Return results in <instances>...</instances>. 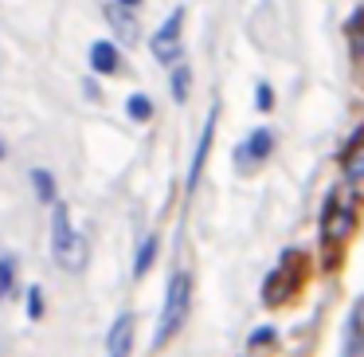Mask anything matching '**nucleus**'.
Returning <instances> with one entry per match:
<instances>
[{
  "instance_id": "3",
  "label": "nucleus",
  "mask_w": 364,
  "mask_h": 357,
  "mask_svg": "<svg viewBox=\"0 0 364 357\" xmlns=\"http://www.w3.org/2000/svg\"><path fill=\"white\" fill-rule=\"evenodd\" d=\"M321 220H325L321 224V239L337 247V244H345V239L353 236V228H356V205H353V200H341L337 192H333Z\"/></svg>"
},
{
  "instance_id": "13",
  "label": "nucleus",
  "mask_w": 364,
  "mask_h": 357,
  "mask_svg": "<svg viewBox=\"0 0 364 357\" xmlns=\"http://www.w3.org/2000/svg\"><path fill=\"white\" fill-rule=\"evenodd\" d=\"M12 286H16V255L0 252V299H9Z\"/></svg>"
},
{
  "instance_id": "20",
  "label": "nucleus",
  "mask_w": 364,
  "mask_h": 357,
  "mask_svg": "<svg viewBox=\"0 0 364 357\" xmlns=\"http://www.w3.org/2000/svg\"><path fill=\"white\" fill-rule=\"evenodd\" d=\"M0 157H4V145H0Z\"/></svg>"
},
{
  "instance_id": "12",
  "label": "nucleus",
  "mask_w": 364,
  "mask_h": 357,
  "mask_svg": "<svg viewBox=\"0 0 364 357\" xmlns=\"http://www.w3.org/2000/svg\"><path fill=\"white\" fill-rule=\"evenodd\" d=\"M168 87H173V98H176V103H188V90H192V71H188V63H176V67H173V79H168Z\"/></svg>"
},
{
  "instance_id": "17",
  "label": "nucleus",
  "mask_w": 364,
  "mask_h": 357,
  "mask_svg": "<svg viewBox=\"0 0 364 357\" xmlns=\"http://www.w3.org/2000/svg\"><path fill=\"white\" fill-rule=\"evenodd\" d=\"M255 106H259V110H270V106H274V90H270L267 83L255 87Z\"/></svg>"
},
{
  "instance_id": "4",
  "label": "nucleus",
  "mask_w": 364,
  "mask_h": 357,
  "mask_svg": "<svg viewBox=\"0 0 364 357\" xmlns=\"http://www.w3.org/2000/svg\"><path fill=\"white\" fill-rule=\"evenodd\" d=\"M298 283H301V271H294V252H286L282 263H278V267L267 275L262 302H270V306H282V302L290 299L294 291H298Z\"/></svg>"
},
{
  "instance_id": "9",
  "label": "nucleus",
  "mask_w": 364,
  "mask_h": 357,
  "mask_svg": "<svg viewBox=\"0 0 364 357\" xmlns=\"http://www.w3.org/2000/svg\"><path fill=\"white\" fill-rule=\"evenodd\" d=\"M212 138H215V110L208 114V126H204V134H200L196 157H192V169H188V189H196V185H200V173H204V157H208V150H212Z\"/></svg>"
},
{
  "instance_id": "16",
  "label": "nucleus",
  "mask_w": 364,
  "mask_h": 357,
  "mask_svg": "<svg viewBox=\"0 0 364 357\" xmlns=\"http://www.w3.org/2000/svg\"><path fill=\"white\" fill-rule=\"evenodd\" d=\"M274 338H278V333H274V326H259V330L251 333V341H247V346H251V349H262L267 341H274Z\"/></svg>"
},
{
  "instance_id": "11",
  "label": "nucleus",
  "mask_w": 364,
  "mask_h": 357,
  "mask_svg": "<svg viewBox=\"0 0 364 357\" xmlns=\"http://www.w3.org/2000/svg\"><path fill=\"white\" fill-rule=\"evenodd\" d=\"M157 259V236H145L141 247H137V259H134V279H145V271L153 267Z\"/></svg>"
},
{
  "instance_id": "14",
  "label": "nucleus",
  "mask_w": 364,
  "mask_h": 357,
  "mask_svg": "<svg viewBox=\"0 0 364 357\" xmlns=\"http://www.w3.org/2000/svg\"><path fill=\"white\" fill-rule=\"evenodd\" d=\"M345 177H348V185L364 181V145H353V150L345 153Z\"/></svg>"
},
{
  "instance_id": "19",
  "label": "nucleus",
  "mask_w": 364,
  "mask_h": 357,
  "mask_svg": "<svg viewBox=\"0 0 364 357\" xmlns=\"http://www.w3.org/2000/svg\"><path fill=\"white\" fill-rule=\"evenodd\" d=\"M122 9H137V4H141V0H118Z\"/></svg>"
},
{
  "instance_id": "1",
  "label": "nucleus",
  "mask_w": 364,
  "mask_h": 357,
  "mask_svg": "<svg viewBox=\"0 0 364 357\" xmlns=\"http://www.w3.org/2000/svg\"><path fill=\"white\" fill-rule=\"evenodd\" d=\"M188 310H192V275L188 271H176V275L168 279L165 306H161V322H157V333H153V349H165L168 341L184 330Z\"/></svg>"
},
{
  "instance_id": "10",
  "label": "nucleus",
  "mask_w": 364,
  "mask_h": 357,
  "mask_svg": "<svg viewBox=\"0 0 364 357\" xmlns=\"http://www.w3.org/2000/svg\"><path fill=\"white\" fill-rule=\"evenodd\" d=\"M32 185H36V197L43 205H59V192H55V177L48 169H32Z\"/></svg>"
},
{
  "instance_id": "8",
  "label": "nucleus",
  "mask_w": 364,
  "mask_h": 357,
  "mask_svg": "<svg viewBox=\"0 0 364 357\" xmlns=\"http://www.w3.org/2000/svg\"><path fill=\"white\" fill-rule=\"evenodd\" d=\"M90 67H95L98 75H114L122 67V56H118V48H114L110 40H98V43H90Z\"/></svg>"
},
{
  "instance_id": "2",
  "label": "nucleus",
  "mask_w": 364,
  "mask_h": 357,
  "mask_svg": "<svg viewBox=\"0 0 364 357\" xmlns=\"http://www.w3.org/2000/svg\"><path fill=\"white\" fill-rule=\"evenodd\" d=\"M51 259L71 275L82 271V263H87V239H82V232H75L71 208L63 200L51 205Z\"/></svg>"
},
{
  "instance_id": "15",
  "label": "nucleus",
  "mask_w": 364,
  "mask_h": 357,
  "mask_svg": "<svg viewBox=\"0 0 364 357\" xmlns=\"http://www.w3.org/2000/svg\"><path fill=\"white\" fill-rule=\"evenodd\" d=\"M126 110H129V118H134V122H149V118H153V103H149V95H129Z\"/></svg>"
},
{
  "instance_id": "5",
  "label": "nucleus",
  "mask_w": 364,
  "mask_h": 357,
  "mask_svg": "<svg viewBox=\"0 0 364 357\" xmlns=\"http://www.w3.org/2000/svg\"><path fill=\"white\" fill-rule=\"evenodd\" d=\"M181 28H184V9H176L173 16L153 32L149 51L161 59V63H176V59H181Z\"/></svg>"
},
{
  "instance_id": "6",
  "label": "nucleus",
  "mask_w": 364,
  "mask_h": 357,
  "mask_svg": "<svg viewBox=\"0 0 364 357\" xmlns=\"http://www.w3.org/2000/svg\"><path fill=\"white\" fill-rule=\"evenodd\" d=\"M270 150H274V134L262 126V130H255L243 145H235V165L243 169V173H251V169H259L262 161L270 157Z\"/></svg>"
},
{
  "instance_id": "18",
  "label": "nucleus",
  "mask_w": 364,
  "mask_h": 357,
  "mask_svg": "<svg viewBox=\"0 0 364 357\" xmlns=\"http://www.w3.org/2000/svg\"><path fill=\"white\" fill-rule=\"evenodd\" d=\"M28 314L43 318V294H40V286H32V291H28Z\"/></svg>"
},
{
  "instance_id": "7",
  "label": "nucleus",
  "mask_w": 364,
  "mask_h": 357,
  "mask_svg": "<svg viewBox=\"0 0 364 357\" xmlns=\"http://www.w3.org/2000/svg\"><path fill=\"white\" fill-rule=\"evenodd\" d=\"M134 353V314H118L106 338V357H129Z\"/></svg>"
}]
</instances>
